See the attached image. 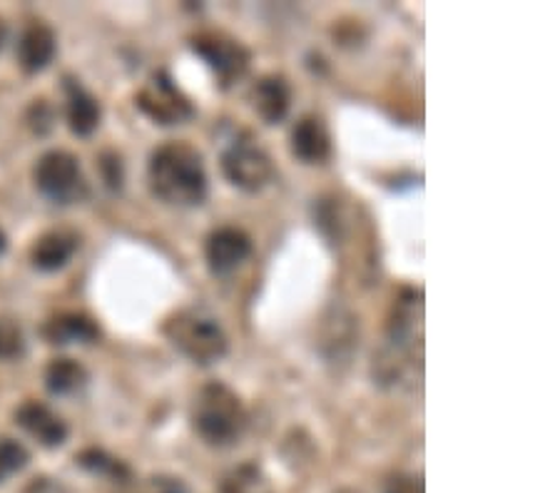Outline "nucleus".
Instances as JSON below:
<instances>
[{"label": "nucleus", "mask_w": 560, "mask_h": 493, "mask_svg": "<svg viewBox=\"0 0 560 493\" xmlns=\"http://www.w3.org/2000/svg\"><path fill=\"white\" fill-rule=\"evenodd\" d=\"M148 179L155 197L173 208H197L207 197L202 155L187 142H167L152 152Z\"/></svg>", "instance_id": "obj_1"}, {"label": "nucleus", "mask_w": 560, "mask_h": 493, "mask_svg": "<svg viewBox=\"0 0 560 493\" xmlns=\"http://www.w3.org/2000/svg\"><path fill=\"white\" fill-rule=\"evenodd\" d=\"M192 426L210 446H232L247 426V411L237 394L214 382L197 394L192 403Z\"/></svg>", "instance_id": "obj_2"}, {"label": "nucleus", "mask_w": 560, "mask_h": 493, "mask_svg": "<svg viewBox=\"0 0 560 493\" xmlns=\"http://www.w3.org/2000/svg\"><path fill=\"white\" fill-rule=\"evenodd\" d=\"M165 334L177 352L195 364L210 366L228 354V337L205 309H183L165 325Z\"/></svg>", "instance_id": "obj_3"}, {"label": "nucleus", "mask_w": 560, "mask_h": 493, "mask_svg": "<svg viewBox=\"0 0 560 493\" xmlns=\"http://www.w3.org/2000/svg\"><path fill=\"white\" fill-rule=\"evenodd\" d=\"M222 173L234 187L245 192H261L272 183L275 165L265 148L257 145L249 134L232 140L222 152Z\"/></svg>", "instance_id": "obj_4"}, {"label": "nucleus", "mask_w": 560, "mask_h": 493, "mask_svg": "<svg viewBox=\"0 0 560 493\" xmlns=\"http://www.w3.org/2000/svg\"><path fill=\"white\" fill-rule=\"evenodd\" d=\"M35 185L56 204H72L80 202L88 192V183L80 163L70 152L52 150L45 152L35 165Z\"/></svg>", "instance_id": "obj_5"}, {"label": "nucleus", "mask_w": 560, "mask_h": 493, "mask_svg": "<svg viewBox=\"0 0 560 493\" xmlns=\"http://www.w3.org/2000/svg\"><path fill=\"white\" fill-rule=\"evenodd\" d=\"M192 50L200 56L222 85H232L249 68V50L240 40L222 33H205L192 40Z\"/></svg>", "instance_id": "obj_6"}, {"label": "nucleus", "mask_w": 560, "mask_h": 493, "mask_svg": "<svg viewBox=\"0 0 560 493\" xmlns=\"http://www.w3.org/2000/svg\"><path fill=\"white\" fill-rule=\"evenodd\" d=\"M138 107L158 125H183L195 115L192 105L165 73L152 75L150 83L140 90Z\"/></svg>", "instance_id": "obj_7"}, {"label": "nucleus", "mask_w": 560, "mask_h": 493, "mask_svg": "<svg viewBox=\"0 0 560 493\" xmlns=\"http://www.w3.org/2000/svg\"><path fill=\"white\" fill-rule=\"evenodd\" d=\"M205 255L212 274L228 277L252 255V239L237 227H220L207 239Z\"/></svg>", "instance_id": "obj_8"}, {"label": "nucleus", "mask_w": 560, "mask_h": 493, "mask_svg": "<svg viewBox=\"0 0 560 493\" xmlns=\"http://www.w3.org/2000/svg\"><path fill=\"white\" fill-rule=\"evenodd\" d=\"M15 421L18 426L25 429L33 438H38L43 446L56 448L60 444H66L68 438V426L58 414L45 407V403L38 401H25L21 409L15 411Z\"/></svg>", "instance_id": "obj_9"}, {"label": "nucleus", "mask_w": 560, "mask_h": 493, "mask_svg": "<svg viewBox=\"0 0 560 493\" xmlns=\"http://www.w3.org/2000/svg\"><path fill=\"white\" fill-rule=\"evenodd\" d=\"M292 152L304 165H322L331 155V138L319 118H302L292 130Z\"/></svg>", "instance_id": "obj_10"}, {"label": "nucleus", "mask_w": 560, "mask_h": 493, "mask_svg": "<svg viewBox=\"0 0 560 493\" xmlns=\"http://www.w3.org/2000/svg\"><path fill=\"white\" fill-rule=\"evenodd\" d=\"M249 101L261 120L277 125L287 118L289 105H292V90H289L284 78L267 75L252 87Z\"/></svg>", "instance_id": "obj_11"}, {"label": "nucleus", "mask_w": 560, "mask_h": 493, "mask_svg": "<svg viewBox=\"0 0 560 493\" xmlns=\"http://www.w3.org/2000/svg\"><path fill=\"white\" fill-rule=\"evenodd\" d=\"M56 58V33L48 25L33 23L23 31L18 43V62L25 73H40Z\"/></svg>", "instance_id": "obj_12"}, {"label": "nucleus", "mask_w": 560, "mask_h": 493, "mask_svg": "<svg viewBox=\"0 0 560 493\" xmlns=\"http://www.w3.org/2000/svg\"><path fill=\"white\" fill-rule=\"evenodd\" d=\"M78 249V237L72 232L58 230L43 235L31 249V262L40 272H58L66 267Z\"/></svg>", "instance_id": "obj_13"}, {"label": "nucleus", "mask_w": 560, "mask_h": 493, "mask_svg": "<svg viewBox=\"0 0 560 493\" xmlns=\"http://www.w3.org/2000/svg\"><path fill=\"white\" fill-rule=\"evenodd\" d=\"M66 93H68V122L70 130L88 138L90 132H95L101 125V105L88 90L78 83V80H66Z\"/></svg>", "instance_id": "obj_14"}, {"label": "nucleus", "mask_w": 560, "mask_h": 493, "mask_svg": "<svg viewBox=\"0 0 560 493\" xmlns=\"http://www.w3.org/2000/svg\"><path fill=\"white\" fill-rule=\"evenodd\" d=\"M101 337V329L85 314H60L45 325V339L50 344H88Z\"/></svg>", "instance_id": "obj_15"}, {"label": "nucleus", "mask_w": 560, "mask_h": 493, "mask_svg": "<svg viewBox=\"0 0 560 493\" xmlns=\"http://www.w3.org/2000/svg\"><path fill=\"white\" fill-rule=\"evenodd\" d=\"M88 382V372L72 359H56L45 372V387L50 394H58V397H66V394H75L83 389Z\"/></svg>", "instance_id": "obj_16"}, {"label": "nucleus", "mask_w": 560, "mask_h": 493, "mask_svg": "<svg viewBox=\"0 0 560 493\" xmlns=\"http://www.w3.org/2000/svg\"><path fill=\"white\" fill-rule=\"evenodd\" d=\"M28 461L31 456L23 444L13 442V438H0V483L11 479L13 473L23 471Z\"/></svg>", "instance_id": "obj_17"}, {"label": "nucleus", "mask_w": 560, "mask_h": 493, "mask_svg": "<svg viewBox=\"0 0 560 493\" xmlns=\"http://www.w3.org/2000/svg\"><path fill=\"white\" fill-rule=\"evenodd\" d=\"M80 466H85L88 471L93 473H103V477H128V469L120 461L110 459V456H105L103 451H95V448H90V451L80 454Z\"/></svg>", "instance_id": "obj_18"}, {"label": "nucleus", "mask_w": 560, "mask_h": 493, "mask_svg": "<svg viewBox=\"0 0 560 493\" xmlns=\"http://www.w3.org/2000/svg\"><path fill=\"white\" fill-rule=\"evenodd\" d=\"M23 331L13 319H0V359H15L23 354Z\"/></svg>", "instance_id": "obj_19"}, {"label": "nucleus", "mask_w": 560, "mask_h": 493, "mask_svg": "<svg viewBox=\"0 0 560 493\" xmlns=\"http://www.w3.org/2000/svg\"><path fill=\"white\" fill-rule=\"evenodd\" d=\"M384 493H423V483L417 477H396L386 483Z\"/></svg>", "instance_id": "obj_20"}, {"label": "nucleus", "mask_w": 560, "mask_h": 493, "mask_svg": "<svg viewBox=\"0 0 560 493\" xmlns=\"http://www.w3.org/2000/svg\"><path fill=\"white\" fill-rule=\"evenodd\" d=\"M158 483H160L162 493H187L183 483L175 481V479H162V481H158Z\"/></svg>", "instance_id": "obj_21"}, {"label": "nucleus", "mask_w": 560, "mask_h": 493, "mask_svg": "<svg viewBox=\"0 0 560 493\" xmlns=\"http://www.w3.org/2000/svg\"><path fill=\"white\" fill-rule=\"evenodd\" d=\"M3 40H5V23L0 21V48H3Z\"/></svg>", "instance_id": "obj_22"}, {"label": "nucleus", "mask_w": 560, "mask_h": 493, "mask_svg": "<svg viewBox=\"0 0 560 493\" xmlns=\"http://www.w3.org/2000/svg\"><path fill=\"white\" fill-rule=\"evenodd\" d=\"M5 245H8V242H5V235H3V230H0V255L5 253Z\"/></svg>", "instance_id": "obj_23"}]
</instances>
